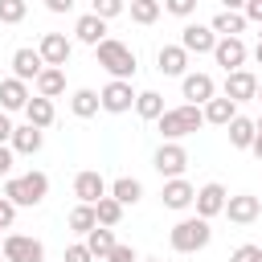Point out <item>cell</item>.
<instances>
[{"label": "cell", "instance_id": "obj_1", "mask_svg": "<svg viewBox=\"0 0 262 262\" xmlns=\"http://www.w3.org/2000/svg\"><path fill=\"white\" fill-rule=\"evenodd\" d=\"M156 123H160V135H164L168 143H180L184 135H192V131H201V127H205V115H201V106L180 102V106H168Z\"/></svg>", "mask_w": 262, "mask_h": 262}, {"label": "cell", "instance_id": "obj_2", "mask_svg": "<svg viewBox=\"0 0 262 262\" xmlns=\"http://www.w3.org/2000/svg\"><path fill=\"white\" fill-rule=\"evenodd\" d=\"M94 57H98V66H102L111 78H119V82H131V78H135V49H131V45L106 37V41L94 45Z\"/></svg>", "mask_w": 262, "mask_h": 262}, {"label": "cell", "instance_id": "obj_3", "mask_svg": "<svg viewBox=\"0 0 262 262\" xmlns=\"http://www.w3.org/2000/svg\"><path fill=\"white\" fill-rule=\"evenodd\" d=\"M45 192H49V176H45V172H25V176H8V180H4V196H8L16 209L41 205Z\"/></svg>", "mask_w": 262, "mask_h": 262}, {"label": "cell", "instance_id": "obj_4", "mask_svg": "<svg viewBox=\"0 0 262 262\" xmlns=\"http://www.w3.org/2000/svg\"><path fill=\"white\" fill-rule=\"evenodd\" d=\"M168 242H172V250H176V254H196V250H205V246L213 242V229H209V221H205V217H184V221H176V225H172Z\"/></svg>", "mask_w": 262, "mask_h": 262}, {"label": "cell", "instance_id": "obj_5", "mask_svg": "<svg viewBox=\"0 0 262 262\" xmlns=\"http://www.w3.org/2000/svg\"><path fill=\"white\" fill-rule=\"evenodd\" d=\"M0 254H4V262H45V246L29 233H4Z\"/></svg>", "mask_w": 262, "mask_h": 262}, {"label": "cell", "instance_id": "obj_6", "mask_svg": "<svg viewBox=\"0 0 262 262\" xmlns=\"http://www.w3.org/2000/svg\"><path fill=\"white\" fill-rule=\"evenodd\" d=\"M151 164H156V172L164 176V180H176V176H184V168H188V151L180 147V143H160L156 147V156H151Z\"/></svg>", "mask_w": 262, "mask_h": 262}, {"label": "cell", "instance_id": "obj_7", "mask_svg": "<svg viewBox=\"0 0 262 262\" xmlns=\"http://www.w3.org/2000/svg\"><path fill=\"white\" fill-rule=\"evenodd\" d=\"M98 102H102V111H106V115H127V111L135 106V90H131V82L111 78V82L98 90Z\"/></svg>", "mask_w": 262, "mask_h": 262}, {"label": "cell", "instance_id": "obj_8", "mask_svg": "<svg viewBox=\"0 0 262 262\" xmlns=\"http://www.w3.org/2000/svg\"><path fill=\"white\" fill-rule=\"evenodd\" d=\"M37 53H41V61H45V66L66 70V61H70V53H74V41H70L66 33H45V37L37 41Z\"/></svg>", "mask_w": 262, "mask_h": 262}, {"label": "cell", "instance_id": "obj_9", "mask_svg": "<svg viewBox=\"0 0 262 262\" xmlns=\"http://www.w3.org/2000/svg\"><path fill=\"white\" fill-rule=\"evenodd\" d=\"M213 61H217L225 74L246 70V41H242V37H217V45H213Z\"/></svg>", "mask_w": 262, "mask_h": 262}, {"label": "cell", "instance_id": "obj_10", "mask_svg": "<svg viewBox=\"0 0 262 262\" xmlns=\"http://www.w3.org/2000/svg\"><path fill=\"white\" fill-rule=\"evenodd\" d=\"M225 201H229V192H225V184H217V180H209V184H201L196 188V196H192V205H196V217H217V213H225Z\"/></svg>", "mask_w": 262, "mask_h": 262}, {"label": "cell", "instance_id": "obj_11", "mask_svg": "<svg viewBox=\"0 0 262 262\" xmlns=\"http://www.w3.org/2000/svg\"><path fill=\"white\" fill-rule=\"evenodd\" d=\"M225 217H229L233 225H254V221L262 217V201H258L254 192H237V196L225 201Z\"/></svg>", "mask_w": 262, "mask_h": 262}, {"label": "cell", "instance_id": "obj_12", "mask_svg": "<svg viewBox=\"0 0 262 262\" xmlns=\"http://www.w3.org/2000/svg\"><path fill=\"white\" fill-rule=\"evenodd\" d=\"M74 196H78L82 205H98V201L106 196V180H102V172H94V168L78 172V176H74Z\"/></svg>", "mask_w": 262, "mask_h": 262}, {"label": "cell", "instance_id": "obj_13", "mask_svg": "<svg viewBox=\"0 0 262 262\" xmlns=\"http://www.w3.org/2000/svg\"><path fill=\"white\" fill-rule=\"evenodd\" d=\"M213 45H217V33L209 25H184L180 29V49L184 53H213Z\"/></svg>", "mask_w": 262, "mask_h": 262}, {"label": "cell", "instance_id": "obj_14", "mask_svg": "<svg viewBox=\"0 0 262 262\" xmlns=\"http://www.w3.org/2000/svg\"><path fill=\"white\" fill-rule=\"evenodd\" d=\"M180 90H184V98H188L192 106H205V102L217 94V82H213L209 74H184V78H180Z\"/></svg>", "mask_w": 262, "mask_h": 262}, {"label": "cell", "instance_id": "obj_15", "mask_svg": "<svg viewBox=\"0 0 262 262\" xmlns=\"http://www.w3.org/2000/svg\"><path fill=\"white\" fill-rule=\"evenodd\" d=\"M156 70L168 74V78H184V74H188V53H184L180 45H160V53H156Z\"/></svg>", "mask_w": 262, "mask_h": 262}, {"label": "cell", "instance_id": "obj_16", "mask_svg": "<svg viewBox=\"0 0 262 262\" xmlns=\"http://www.w3.org/2000/svg\"><path fill=\"white\" fill-rule=\"evenodd\" d=\"M45 70V61H41V53L37 49H29V45H20L16 53H12V78H20V82H37V74Z\"/></svg>", "mask_w": 262, "mask_h": 262}, {"label": "cell", "instance_id": "obj_17", "mask_svg": "<svg viewBox=\"0 0 262 262\" xmlns=\"http://www.w3.org/2000/svg\"><path fill=\"white\" fill-rule=\"evenodd\" d=\"M258 94V78L250 74V70H233V74H225V98H233V102H250Z\"/></svg>", "mask_w": 262, "mask_h": 262}, {"label": "cell", "instance_id": "obj_18", "mask_svg": "<svg viewBox=\"0 0 262 262\" xmlns=\"http://www.w3.org/2000/svg\"><path fill=\"white\" fill-rule=\"evenodd\" d=\"M41 143H45V131H41V127H33V123H25V127H12V139H8V147H12L16 156H37V151H41Z\"/></svg>", "mask_w": 262, "mask_h": 262}, {"label": "cell", "instance_id": "obj_19", "mask_svg": "<svg viewBox=\"0 0 262 262\" xmlns=\"http://www.w3.org/2000/svg\"><path fill=\"white\" fill-rule=\"evenodd\" d=\"M192 196H196V188L184 180V176H176V180H164V192H160V201H164V209H188L192 205Z\"/></svg>", "mask_w": 262, "mask_h": 262}, {"label": "cell", "instance_id": "obj_20", "mask_svg": "<svg viewBox=\"0 0 262 262\" xmlns=\"http://www.w3.org/2000/svg\"><path fill=\"white\" fill-rule=\"evenodd\" d=\"M33 94H29V82H20V78H4L0 82V111L8 115V111H25V102H29Z\"/></svg>", "mask_w": 262, "mask_h": 262}, {"label": "cell", "instance_id": "obj_21", "mask_svg": "<svg viewBox=\"0 0 262 262\" xmlns=\"http://www.w3.org/2000/svg\"><path fill=\"white\" fill-rule=\"evenodd\" d=\"M74 37L82 41V45H98V41H106V20L102 16H94V12H86V16H78V25H74Z\"/></svg>", "mask_w": 262, "mask_h": 262}, {"label": "cell", "instance_id": "obj_22", "mask_svg": "<svg viewBox=\"0 0 262 262\" xmlns=\"http://www.w3.org/2000/svg\"><path fill=\"white\" fill-rule=\"evenodd\" d=\"M201 115H205V123H213V127H229V119L237 115V102H233V98H225V94H221V98L213 94V98L201 106Z\"/></svg>", "mask_w": 262, "mask_h": 262}, {"label": "cell", "instance_id": "obj_23", "mask_svg": "<svg viewBox=\"0 0 262 262\" xmlns=\"http://www.w3.org/2000/svg\"><path fill=\"white\" fill-rule=\"evenodd\" d=\"M106 196H115V201L127 209V205H139V196H143V184H139L135 176H119L115 184H106Z\"/></svg>", "mask_w": 262, "mask_h": 262}, {"label": "cell", "instance_id": "obj_24", "mask_svg": "<svg viewBox=\"0 0 262 262\" xmlns=\"http://www.w3.org/2000/svg\"><path fill=\"white\" fill-rule=\"evenodd\" d=\"M33 86H37V94H41V98H57V94L66 90V70L45 66V70L37 74V82H33Z\"/></svg>", "mask_w": 262, "mask_h": 262}, {"label": "cell", "instance_id": "obj_25", "mask_svg": "<svg viewBox=\"0 0 262 262\" xmlns=\"http://www.w3.org/2000/svg\"><path fill=\"white\" fill-rule=\"evenodd\" d=\"M25 115H29V123H33V127H41V131H45V127L57 119V111H53V98H41V94H33V98L25 102Z\"/></svg>", "mask_w": 262, "mask_h": 262}, {"label": "cell", "instance_id": "obj_26", "mask_svg": "<svg viewBox=\"0 0 262 262\" xmlns=\"http://www.w3.org/2000/svg\"><path fill=\"white\" fill-rule=\"evenodd\" d=\"M86 250L94 254V262H106V254L115 250V229H106V225H94V229L86 233Z\"/></svg>", "mask_w": 262, "mask_h": 262}, {"label": "cell", "instance_id": "obj_27", "mask_svg": "<svg viewBox=\"0 0 262 262\" xmlns=\"http://www.w3.org/2000/svg\"><path fill=\"white\" fill-rule=\"evenodd\" d=\"M209 29H213L217 37H242V33H246V16H242V12H225V8H221V12L209 20Z\"/></svg>", "mask_w": 262, "mask_h": 262}, {"label": "cell", "instance_id": "obj_28", "mask_svg": "<svg viewBox=\"0 0 262 262\" xmlns=\"http://www.w3.org/2000/svg\"><path fill=\"white\" fill-rule=\"evenodd\" d=\"M70 111H74L78 119H90V115H98V111H102V102H98V90H90V86L74 90V94H70Z\"/></svg>", "mask_w": 262, "mask_h": 262}, {"label": "cell", "instance_id": "obj_29", "mask_svg": "<svg viewBox=\"0 0 262 262\" xmlns=\"http://www.w3.org/2000/svg\"><path fill=\"white\" fill-rule=\"evenodd\" d=\"M225 131H229V143H233V147H242V151H246V147L254 143V135H258V127H254V119H246V115H233Z\"/></svg>", "mask_w": 262, "mask_h": 262}, {"label": "cell", "instance_id": "obj_30", "mask_svg": "<svg viewBox=\"0 0 262 262\" xmlns=\"http://www.w3.org/2000/svg\"><path fill=\"white\" fill-rule=\"evenodd\" d=\"M168 106H164V94L160 90H139L135 94V115L139 119H160Z\"/></svg>", "mask_w": 262, "mask_h": 262}, {"label": "cell", "instance_id": "obj_31", "mask_svg": "<svg viewBox=\"0 0 262 262\" xmlns=\"http://www.w3.org/2000/svg\"><path fill=\"white\" fill-rule=\"evenodd\" d=\"M94 225H98V217H94V205H82V201H78V205L70 209V229L86 237V233H90Z\"/></svg>", "mask_w": 262, "mask_h": 262}, {"label": "cell", "instance_id": "obj_32", "mask_svg": "<svg viewBox=\"0 0 262 262\" xmlns=\"http://www.w3.org/2000/svg\"><path fill=\"white\" fill-rule=\"evenodd\" d=\"M94 217H98V225H106V229H115V225L123 221V205H119L115 196H102V201L94 205Z\"/></svg>", "mask_w": 262, "mask_h": 262}, {"label": "cell", "instance_id": "obj_33", "mask_svg": "<svg viewBox=\"0 0 262 262\" xmlns=\"http://www.w3.org/2000/svg\"><path fill=\"white\" fill-rule=\"evenodd\" d=\"M131 20L135 25H156L160 20V0H131Z\"/></svg>", "mask_w": 262, "mask_h": 262}, {"label": "cell", "instance_id": "obj_34", "mask_svg": "<svg viewBox=\"0 0 262 262\" xmlns=\"http://www.w3.org/2000/svg\"><path fill=\"white\" fill-rule=\"evenodd\" d=\"M29 12V0H0V20L4 25H20Z\"/></svg>", "mask_w": 262, "mask_h": 262}, {"label": "cell", "instance_id": "obj_35", "mask_svg": "<svg viewBox=\"0 0 262 262\" xmlns=\"http://www.w3.org/2000/svg\"><path fill=\"white\" fill-rule=\"evenodd\" d=\"M123 8H127L123 0H90V12H94V16H102V20H111V16H119Z\"/></svg>", "mask_w": 262, "mask_h": 262}, {"label": "cell", "instance_id": "obj_36", "mask_svg": "<svg viewBox=\"0 0 262 262\" xmlns=\"http://www.w3.org/2000/svg\"><path fill=\"white\" fill-rule=\"evenodd\" d=\"M229 262H262V246L246 242V246H237V250L229 254Z\"/></svg>", "mask_w": 262, "mask_h": 262}, {"label": "cell", "instance_id": "obj_37", "mask_svg": "<svg viewBox=\"0 0 262 262\" xmlns=\"http://www.w3.org/2000/svg\"><path fill=\"white\" fill-rule=\"evenodd\" d=\"M164 8H168L172 16H192V12H196V0H164Z\"/></svg>", "mask_w": 262, "mask_h": 262}, {"label": "cell", "instance_id": "obj_38", "mask_svg": "<svg viewBox=\"0 0 262 262\" xmlns=\"http://www.w3.org/2000/svg\"><path fill=\"white\" fill-rule=\"evenodd\" d=\"M106 262H139V258H135V250H131V246H123V242H115V250L106 254Z\"/></svg>", "mask_w": 262, "mask_h": 262}, {"label": "cell", "instance_id": "obj_39", "mask_svg": "<svg viewBox=\"0 0 262 262\" xmlns=\"http://www.w3.org/2000/svg\"><path fill=\"white\" fill-rule=\"evenodd\" d=\"M66 262H94V254L86 250V242H74V246L66 250Z\"/></svg>", "mask_w": 262, "mask_h": 262}, {"label": "cell", "instance_id": "obj_40", "mask_svg": "<svg viewBox=\"0 0 262 262\" xmlns=\"http://www.w3.org/2000/svg\"><path fill=\"white\" fill-rule=\"evenodd\" d=\"M12 221H16V205L8 196H0V229H12Z\"/></svg>", "mask_w": 262, "mask_h": 262}, {"label": "cell", "instance_id": "obj_41", "mask_svg": "<svg viewBox=\"0 0 262 262\" xmlns=\"http://www.w3.org/2000/svg\"><path fill=\"white\" fill-rule=\"evenodd\" d=\"M242 16H246V20H258V25H262V0H246Z\"/></svg>", "mask_w": 262, "mask_h": 262}, {"label": "cell", "instance_id": "obj_42", "mask_svg": "<svg viewBox=\"0 0 262 262\" xmlns=\"http://www.w3.org/2000/svg\"><path fill=\"white\" fill-rule=\"evenodd\" d=\"M12 156H16V151H12L8 143H0V176H8V172H12Z\"/></svg>", "mask_w": 262, "mask_h": 262}, {"label": "cell", "instance_id": "obj_43", "mask_svg": "<svg viewBox=\"0 0 262 262\" xmlns=\"http://www.w3.org/2000/svg\"><path fill=\"white\" fill-rule=\"evenodd\" d=\"M8 139H12V119L0 111V143H8Z\"/></svg>", "mask_w": 262, "mask_h": 262}, {"label": "cell", "instance_id": "obj_44", "mask_svg": "<svg viewBox=\"0 0 262 262\" xmlns=\"http://www.w3.org/2000/svg\"><path fill=\"white\" fill-rule=\"evenodd\" d=\"M45 8H49V12H70L74 0H45Z\"/></svg>", "mask_w": 262, "mask_h": 262}, {"label": "cell", "instance_id": "obj_45", "mask_svg": "<svg viewBox=\"0 0 262 262\" xmlns=\"http://www.w3.org/2000/svg\"><path fill=\"white\" fill-rule=\"evenodd\" d=\"M221 8H225V12H242V8H246V0H221Z\"/></svg>", "mask_w": 262, "mask_h": 262}, {"label": "cell", "instance_id": "obj_46", "mask_svg": "<svg viewBox=\"0 0 262 262\" xmlns=\"http://www.w3.org/2000/svg\"><path fill=\"white\" fill-rule=\"evenodd\" d=\"M250 151H254V156H258V160H262V131H258V135H254V143H250Z\"/></svg>", "mask_w": 262, "mask_h": 262}, {"label": "cell", "instance_id": "obj_47", "mask_svg": "<svg viewBox=\"0 0 262 262\" xmlns=\"http://www.w3.org/2000/svg\"><path fill=\"white\" fill-rule=\"evenodd\" d=\"M254 61H258V66H262V45H258V49H254Z\"/></svg>", "mask_w": 262, "mask_h": 262}, {"label": "cell", "instance_id": "obj_48", "mask_svg": "<svg viewBox=\"0 0 262 262\" xmlns=\"http://www.w3.org/2000/svg\"><path fill=\"white\" fill-rule=\"evenodd\" d=\"M254 98H258V102H262V82H258V94H254Z\"/></svg>", "mask_w": 262, "mask_h": 262}, {"label": "cell", "instance_id": "obj_49", "mask_svg": "<svg viewBox=\"0 0 262 262\" xmlns=\"http://www.w3.org/2000/svg\"><path fill=\"white\" fill-rule=\"evenodd\" d=\"M254 127H258V131H262V115H258V119H254Z\"/></svg>", "mask_w": 262, "mask_h": 262}, {"label": "cell", "instance_id": "obj_50", "mask_svg": "<svg viewBox=\"0 0 262 262\" xmlns=\"http://www.w3.org/2000/svg\"><path fill=\"white\" fill-rule=\"evenodd\" d=\"M139 262H160V258H139Z\"/></svg>", "mask_w": 262, "mask_h": 262}, {"label": "cell", "instance_id": "obj_51", "mask_svg": "<svg viewBox=\"0 0 262 262\" xmlns=\"http://www.w3.org/2000/svg\"><path fill=\"white\" fill-rule=\"evenodd\" d=\"M258 45H262V33H258Z\"/></svg>", "mask_w": 262, "mask_h": 262}, {"label": "cell", "instance_id": "obj_52", "mask_svg": "<svg viewBox=\"0 0 262 262\" xmlns=\"http://www.w3.org/2000/svg\"><path fill=\"white\" fill-rule=\"evenodd\" d=\"M0 262H4V254H0Z\"/></svg>", "mask_w": 262, "mask_h": 262}]
</instances>
